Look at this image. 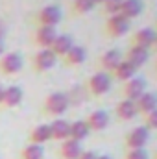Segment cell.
Listing matches in <instances>:
<instances>
[{
  "instance_id": "5b68a950",
  "label": "cell",
  "mask_w": 157,
  "mask_h": 159,
  "mask_svg": "<svg viewBox=\"0 0 157 159\" xmlns=\"http://www.w3.org/2000/svg\"><path fill=\"white\" fill-rule=\"evenodd\" d=\"M148 85H146V80L142 78V76H135V78L128 80V81H124V85H122V98L124 100H131V102H137L148 89H146Z\"/></svg>"
},
{
  "instance_id": "2e32d148",
  "label": "cell",
  "mask_w": 157,
  "mask_h": 159,
  "mask_svg": "<svg viewBox=\"0 0 157 159\" xmlns=\"http://www.w3.org/2000/svg\"><path fill=\"white\" fill-rule=\"evenodd\" d=\"M135 106H137V113L139 115H148V113H152L154 109H157V93L154 91H146L137 102H135Z\"/></svg>"
},
{
  "instance_id": "4dcf8cb0",
  "label": "cell",
  "mask_w": 157,
  "mask_h": 159,
  "mask_svg": "<svg viewBox=\"0 0 157 159\" xmlns=\"http://www.w3.org/2000/svg\"><path fill=\"white\" fill-rule=\"evenodd\" d=\"M4 41H6V30H4V26L0 24V56L4 54Z\"/></svg>"
},
{
  "instance_id": "ba28073f",
  "label": "cell",
  "mask_w": 157,
  "mask_h": 159,
  "mask_svg": "<svg viewBox=\"0 0 157 159\" xmlns=\"http://www.w3.org/2000/svg\"><path fill=\"white\" fill-rule=\"evenodd\" d=\"M32 63H34V70L35 72H48V70H52L56 67L57 57H56V54L50 48H43L34 56Z\"/></svg>"
},
{
  "instance_id": "7c38bea8",
  "label": "cell",
  "mask_w": 157,
  "mask_h": 159,
  "mask_svg": "<svg viewBox=\"0 0 157 159\" xmlns=\"http://www.w3.org/2000/svg\"><path fill=\"white\" fill-rule=\"evenodd\" d=\"M109 113L107 111H102V109H96V111H92V113H89L87 115V126H89V129L91 131H104L107 126H109Z\"/></svg>"
},
{
  "instance_id": "8fae6325",
  "label": "cell",
  "mask_w": 157,
  "mask_h": 159,
  "mask_svg": "<svg viewBox=\"0 0 157 159\" xmlns=\"http://www.w3.org/2000/svg\"><path fill=\"white\" fill-rule=\"evenodd\" d=\"M122 59H124V57H122L120 50H118V48H111V50L104 52V54L98 57V67H100L102 72H109V74H111V70L117 67Z\"/></svg>"
},
{
  "instance_id": "9a60e30c",
  "label": "cell",
  "mask_w": 157,
  "mask_h": 159,
  "mask_svg": "<svg viewBox=\"0 0 157 159\" xmlns=\"http://www.w3.org/2000/svg\"><path fill=\"white\" fill-rule=\"evenodd\" d=\"M56 37H57L56 28H50V26H39V28L35 30V34H34V43H35L37 46H41V50H43V48H50Z\"/></svg>"
},
{
  "instance_id": "30bf717a",
  "label": "cell",
  "mask_w": 157,
  "mask_h": 159,
  "mask_svg": "<svg viewBox=\"0 0 157 159\" xmlns=\"http://www.w3.org/2000/svg\"><path fill=\"white\" fill-rule=\"evenodd\" d=\"M155 37H157V30L154 28H141L137 30L133 35H131V43L129 44H137V46H142V48H154L155 44Z\"/></svg>"
},
{
  "instance_id": "4316f807",
  "label": "cell",
  "mask_w": 157,
  "mask_h": 159,
  "mask_svg": "<svg viewBox=\"0 0 157 159\" xmlns=\"http://www.w3.org/2000/svg\"><path fill=\"white\" fill-rule=\"evenodd\" d=\"M122 2H124V0H104L100 6H102V11H104L107 17H111V15H117L118 11H120Z\"/></svg>"
},
{
  "instance_id": "ffe728a7",
  "label": "cell",
  "mask_w": 157,
  "mask_h": 159,
  "mask_svg": "<svg viewBox=\"0 0 157 159\" xmlns=\"http://www.w3.org/2000/svg\"><path fill=\"white\" fill-rule=\"evenodd\" d=\"M115 115H117L118 120H131L135 119L139 113H137V106H135V102H131V100H120L117 106H115Z\"/></svg>"
},
{
  "instance_id": "6da1fadb",
  "label": "cell",
  "mask_w": 157,
  "mask_h": 159,
  "mask_svg": "<svg viewBox=\"0 0 157 159\" xmlns=\"http://www.w3.org/2000/svg\"><path fill=\"white\" fill-rule=\"evenodd\" d=\"M69 107H70V100H69V94L63 91H54V93L46 94V98L43 102V111L56 119H59Z\"/></svg>"
},
{
  "instance_id": "603a6c76",
  "label": "cell",
  "mask_w": 157,
  "mask_h": 159,
  "mask_svg": "<svg viewBox=\"0 0 157 159\" xmlns=\"http://www.w3.org/2000/svg\"><path fill=\"white\" fill-rule=\"evenodd\" d=\"M85 59H87V50L83 46H79V44H74L67 52V56L63 57V61H65L67 67H79Z\"/></svg>"
},
{
  "instance_id": "4fadbf2b",
  "label": "cell",
  "mask_w": 157,
  "mask_h": 159,
  "mask_svg": "<svg viewBox=\"0 0 157 159\" xmlns=\"http://www.w3.org/2000/svg\"><path fill=\"white\" fill-rule=\"evenodd\" d=\"M72 46H74V39H72L70 34H57V37L54 39L52 46H50V50L56 54L57 59H59V57L63 59V57L67 56V52H69Z\"/></svg>"
},
{
  "instance_id": "5bb4252c",
  "label": "cell",
  "mask_w": 157,
  "mask_h": 159,
  "mask_svg": "<svg viewBox=\"0 0 157 159\" xmlns=\"http://www.w3.org/2000/svg\"><path fill=\"white\" fill-rule=\"evenodd\" d=\"M50 133H52V141H57V143H63L69 139L70 135V122L65 119H54L50 124Z\"/></svg>"
},
{
  "instance_id": "ac0fdd59",
  "label": "cell",
  "mask_w": 157,
  "mask_h": 159,
  "mask_svg": "<svg viewBox=\"0 0 157 159\" xmlns=\"http://www.w3.org/2000/svg\"><path fill=\"white\" fill-rule=\"evenodd\" d=\"M22 98H24V91L19 85H9V87L4 89V102H2V106L17 107V106L22 104Z\"/></svg>"
},
{
  "instance_id": "9c48e42d",
  "label": "cell",
  "mask_w": 157,
  "mask_h": 159,
  "mask_svg": "<svg viewBox=\"0 0 157 159\" xmlns=\"http://www.w3.org/2000/svg\"><path fill=\"white\" fill-rule=\"evenodd\" d=\"M124 59L128 63H131L135 69H141L150 59V50L148 48H142V46H137V44H129V48L126 50Z\"/></svg>"
},
{
  "instance_id": "277c9868",
  "label": "cell",
  "mask_w": 157,
  "mask_h": 159,
  "mask_svg": "<svg viewBox=\"0 0 157 159\" xmlns=\"http://www.w3.org/2000/svg\"><path fill=\"white\" fill-rule=\"evenodd\" d=\"M150 135L152 131L144 126H137L133 129H129L124 137V144L126 150H135V148H146L150 143Z\"/></svg>"
},
{
  "instance_id": "f546056e",
  "label": "cell",
  "mask_w": 157,
  "mask_h": 159,
  "mask_svg": "<svg viewBox=\"0 0 157 159\" xmlns=\"http://www.w3.org/2000/svg\"><path fill=\"white\" fill-rule=\"evenodd\" d=\"M98 152H94V150H83L81 154H79L78 159H98Z\"/></svg>"
},
{
  "instance_id": "8d00e7d4",
  "label": "cell",
  "mask_w": 157,
  "mask_h": 159,
  "mask_svg": "<svg viewBox=\"0 0 157 159\" xmlns=\"http://www.w3.org/2000/svg\"><path fill=\"white\" fill-rule=\"evenodd\" d=\"M155 72H157V61H155Z\"/></svg>"
},
{
  "instance_id": "83f0119b",
  "label": "cell",
  "mask_w": 157,
  "mask_h": 159,
  "mask_svg": "<svg viewBox=\"0 0 157 159\" xmlns=\"http://www.w3.org/2000/svg\"><path fill=\"white\" fill-rule=\"evenodd\" d=\"M122 159H150L146 148H135V150H126Z\"/></svg>"
},
{
  "instance_id": "d6a6232c",
  "label": "cell",
  "mask_w": 157,
  "mask_h": 159,
  "mask_svg": "<svg viewBox=\"0 0 157 159\" xmlns=\"http://www.w3.org/2000/svg\"><path fill=\"white\" fill-rule=\"evenodd\" d=\"M98 159H113V157H111V156H107V154H100Z\"/></svg>"
},
{
  "instance_id": "52a82bcc",
  "label": "cell",
  "mask_w": 157,
  "mask_h": 159,
  "mask_svg": "<svg viewBox=\"0 0 157 159\" xmlns=\"http://www.w3.org/2000/svg\"><path fill=\"white\" fill-rule=\"evenodd\" d=\"M22 70V56L19 52H6L0 56V72L4 76H15Z\"/></svg>"
},
{
  "instance_id": "484cf974",
  "label": "cell",
  "mask_w": 157,
  "mask_h": 159,
  "mask_svg": "<svg viewBox=\"0 0 157 159\" xmlns=\"http://www.w3.org/2000/svg\"><path fill=\"white\" fill-rule=\"evenodd\" d=\"M96 7L94 0H74L72 2V13L74 15H85Z\"/></svg>"
},
{
  "instance_id": "7a4b0ae2",
  "label": "cell",
  "mask_w": 157,
  "mask_h": 159,
  "mask_svg": "<svg viewBox=\"0 0 157 159\" xmlns=\"http://www.w3.org/2000/svg\"><path fill=\"white\" fill-rule=\"evenodd\" d=\"M113 87V78L109 72H94L92 76H89V80L85 81V91L89 94H92L94 98H100L104 94H107Z\"/></svg>"
},
{
  "instance_id": "3957f363",
  "label": "cell",
  "mask_w": 157,
  "mask_h": 159,
  "mask_svg": "<svg viewBox=\"0 0 157 159\" xmlns=\"http://www.w3.org/2000/svg\"><path fill=\"white\" fill-rule=\"evenodd\" d=\"M61 19H63L61 7L56 6V4H48V6L41 7L39 11H37V15H35V24H37V28H39V26L56 28V26L61 22Z\"/></svg>"
},
{
  "instance_id": "cb8c5ba5",
  "label": "cell",
  "mask_w": 157,
  "mask_h": 159,
  "mask_svg": "<svg viewBox=\"0 0 157 159\" xmlns=\"http://www.w3.org/2000/svg\"><path fill=\"white\" fill-rule=\"evenodd\" d=\"M89 135H91V129H89V126H87L85 119L70 122V135H69V139L81 143V141H85Z\"/></svg>"
},
{
  "instance_id": "836d02e7",
  "label": "cell",
  "mask_w": 157,
  "mask_h": 159,
  "mask_svg": "<svg viewBox=\"0 0 157 159\" xmlns=\"http://www.w3.org/2000/svg\"><path fill=\"white\" fill-rule=\"evenodd\" d=\"M94 2H96V6H98V4H102V2H104V0H94Z\"/></svg>"
},
{
  "instance_id": "7402d4cb",
  "label": "cell",
  "mask_w": 157,
  "mask_h": 159,
  "mask_svg": "<svg viewBox=\"0 0 157 159\" xmlns=\"http://www.w3.org/2000/svg\"><path fill=\"white\" fill-rule=\"evenodd\" d=\"M28 141H30V144H39V146H43V144L48 143V141H52L50 126H48V124H39V126H35V128L30 131Z\"/></svg>"
},
{
  "instance_id": "d590c367",
  "label": "cell",
  "mask_w": 157,
  "mask_h": 159,
  "mask_svg": "<svg viewBox=\"0 0 157 159\" xmlns=\"http://www.w3.org/2000/svg\"><path fill=\"white\" fill-rule=\"evenodd\" d=\"M152 159H157V152H155V154H154V157H152Z\"/></svg>"
},
{
  "instance_id": "8992f818",
  "label": "cell",
  "mask_w": 157,
  "mask_h": 159,
  "mask_svg": "<svg viewBox=\"0 0 157 159\" xmlns=\"http://www.w3.org/2000/svg\"><path fill=\"white\" fill-rule=\"evenodd\" d=\"M129 28H131V22L126 17H122L120 13L107 17L105 24H104V30H105V34L109 37H122V35H126L129 32Z\"/></svg>"
},
{
  "instance_id": "e575fe53",
  "label": "cell",
  "mask_w": 157,
  "mask_h": 159,
  "mask_svg": "<svg viewBox=\"0 0 157 159\" xmlns=\"http://www.w3.org/2000/svg\"><path fill=\"white\" fill-rule=\"evenodd\" d=\"M154 48H155V50H157V37H155V44H154Z\"/></svg>"
},
{
  "instance_id": "1f68e13d",
  "label": "cell",
  "mask_w": 157,
  "mask_h": 159,
  "mask_svg": "<svg viewBox=\"0 0 157 159\" xmlns=\"http://www.w3.org/2000/svg\"><path fill=\"white\" fill-rule=\"evenodd\" d=\"M2 102H4V87L0 85V106H2Z\"/></svg>"
},
{
  "instance_id": "e0dca14e",
  "label": "cell",
  "mask_w": 157,
  "mask_h": 159,
  "mask_svg": "<svg viewBox=\"0 0 157 159\" xmlns=\"http://www.w3.org/2000/svg\"><path fill=\"white\" fill-rule=\"evenodd\" d=\"M137 70H139V69H135L131 63H128L126 59H122L117 67L111 70V78L118 80V81L124 83V81H128V80L135 78V76H137Z\"/></svg>"
},
{
  "instance_id": "d4e9b609",
  "label": "cell",
  "mask_w": 157,
  "mask_h": 159,
  "mask_svg": "<svg viewBox=\"0 0 157 159\" xmlns=\"http://www.w3.org/2000/svg\"><path fill=\"white\" fill-rule=\"evenodd\" d=\"M44 157V148L39 144H26L20 150L19 159H43Z\"/></svg>"
},
{
  "instance_id": "d6986e66",
  "label": "cell",
  "mask_w": 157,
  "mask_h": 159,
  "mask_svg": "<svg viewBox=\"0 0 157 159\" xmlns=\"http://www.w3.org/2000/svg\"><path fill=\"white\" fill-rule=\"evenodd\" d=\"M142 9H144V4H142V0H124L122 2V6H120V15L122 17H126L129 22L133 20V19H137L141 13H142Z\"/></svg>"
},
{
  "instance_id": "f1b7e54d",
  "label": "cell",
  "mask_w": 157,
  "mask_h": 159,
  "mask_svg": "<svg viewBox=\"0 0 157 159\" xmlns=\"http://www.w3.org/2000/svg\"><path fill=\"white\" fill-rule=\"evenodd\" d=\"M144 128H148L150 131L157 129V109H154L148 115H144Z\"/></svg>"
},
{
  "instance_id": "44dd1931",
  "label": "cell",
  "mask_w": 157,
  "mask_h": 159,
  "mask_svg": "<svg viewBox=\"0 0 157 159\" xmlns=\"http://www.w3.org/2000/svg\"><path fill=\"white\" fill-rule=\"evenodd\" d=\"M81 152H83V146L78 141L67 139L59 144V157L61 159H78Z\"/></svg>"
}]
</instances>
